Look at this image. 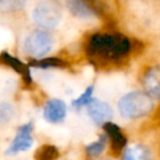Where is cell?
<instances>
[{
    "label": "cell",
    "instance_id": "obj_3",
    "mask_svg": "<svg viewBox=\"0 0 160 160\" xmlns=\"http://www.w3.org/2000/svg\"><path fill=\"white\" fill-rule=\"evenodd\" d=\"M33 20L45 30L55 29L62 21V8L56 0H40L33 10Z\"/></svg>",
    "mask_w": 160,
    "mask_h": 160
},
{
    "label": "cell",
    "instance_id": "obj_16",
    "mask_svg": "<svg viewBox=\"0 0 160 160\" xmlns=\"http://www.w3.org/2000/svg\"><path fill=\"white\" fill-rule=\"evenodd\" d=\"M93 91H94L93 86H89V87H87V89H86L82 93L80 94L79 98L72 100V102H71V107H72L76 111H79L81 108L87 107L88 103L91 101Z\"/></svg>",
    "mask_w": 160,
    "mask_h": 160
},
{
    "label": "cell",
    "instance_id": "obj_14",
    "mask_svg": "<svg viewBox=\"0 0 160 160\" xmlns=\"http://www.w3.org/2000/svg\"><path fill=\"white\" fill-rule=\"evenodd\" d=\"M108 140H109L108 135L104 134V135H101L100 138H99L97 142H93L88 145V146L86 147V153H87L88 157L91 158V159L98 158L99 156L103 152V150H104Z\"/></svg>",
    "mask_w": 160,
    "mask_h": 160
},
{
    "label": "cell",
    "instance_id": "obj_1",
    "mask_svg": "<svg viewBox=\"0 0 160 160\" xmlns=\"http://www.w3.org/2000/svg\"><path fill=\"white\" fill-rule=\"evenodd\" d=\"M132 43L120 33H94L86 43V54L94 66L113 62L126 57Z\"/></svg>",
    "mask_w": 160,
    "mask_h": 160
},
{
    "label": "cell",
    "instance_id": "obj_2",
    "mask_svg": "<svg viewBox=\"0 0 160 160\" xmlns=\"http://www.w3.org/2000/svg\"><path fill=\"white\" fill-rule=\"evenodd\" d=\"M153 99L146 91H131L118 103L120 114L126 120H137L148 115L153 110Z\"/></svg>",
    "mask_w": 160,
    "mask_h": 160
},
{
    "label": "cell",
    "instance_id": "obj_12",
    "mask_svg": "<svg viewBox=\"0 0 160 160\" xmlns=\"http://www.w3.org/2000/svg\"><path fill=\"white\" fill-rule=\"evenodd\" d=\"M122 160H151V153L144 145H131L124 149Z\"/></svg>",
    "mask_w": 160,
    "mask_h": 160
},
{
    "label": "cell",
    "instance_id": "obj_10",
    "mask_svg": "<svg viewBox=\"0 0 160 160\" xmlns=\"http://www.w3.org/2000/svg\"><path fill=\"white\" fill-rule=\"evenodd\" d=\"M0 60L5 65L9 66L10 68L13 69L16 72H18L21 76L24 82L31 83L32 82V76H31V69L29 65H25L24 62H21L19 58L12 56L8 52H2L0 54Z\"/></svg>",
    "mask_w": 160,
    "mask_h": 160
},
{
    "label": "cell",
    "instance_id": "obj_8",
    "mask_svg": "<svg viewBox=\"0 0 160 160\" xmlns=\"http://www.w3.org/2000/svg\"><path fill=\"white\" fill-rule=\"evenodd\" d=\"M145 91L153 99L160 101V65H156L145 72L142 78Z\"/></svg>",
    "mask_w": 160,
    "mask_h": 160
},
{
    "label": "cell",
    "instance_id": "obj_20",
    "mask_svg": "<svg viewBox=\"0 0 160 160\" xmlns=\"http://www.w3.org/2000/svg\"><path fill=\"white\" fill-rule=\"evenodd\" d=\"M104 160H110V159H104Z\"/></svg>",
    "mask_w": 160,
    "mask_h": 160
},
{
    "label": "cell",
    "instance_id": "obj_13",
    "mask_svg": "<svg viewBox=\"0 0 160 160\" xmlns=\"http://www.w3.org/2000/svg\"><path fill=\"white\" fill-rule=\"evenodd\" d=\"M29 66L36 67V68H65L67 64L62 59L57 57H48V58H40V59H33V62H30Z\"/></svg>",
    "mask_w": 160,
    "mask_h": 160
},
{
    "label": "cell",
    "instance_id": "obj_17",
    "mask_svg": "<svg viewBox=\"0 0 160 160\" xmlns=\"http://www.w3.org/2000/svg\"><path fill=\"white\" fill-rule=\"evenodd\" d=\"M0 5L6 11H19L27 5V0H1Z\"/></svg>",
    "mask_w": 160,
    "mask_h": 160
},
{
    "label": "cell",
    "instance_id": "obj_19",
    "mask_svg": "<svg viewBox=\"0 0 160 160\" xmlns=\"http://www.w3.org/2000/svg\"><path fill=\"white\" fill-rule=\"evenodd\" d=\"M88 3H89L90 6H91L92 8H93L94 10H96L97 12H98L99 8H100V2L101 0H86Z\"/></svg>",
    "mask_w": 160,
    "mask_h": 160
},
{
    "label": "cell",
    "instance_id": "obj_5",
    "mask_svg": "<svg viewBox=\"0 0 160 160\" xmlns=\"http://www.w3.org/2000/svg\"><path fill=\"white\" fill-rule=\"evenodd\" d=\"M32 132H33V124L31 122L21 125L6 153L9 156H14L19 152L29 150L33 145Z\"/></svg>",
    "mask_w": 160,
    "mask_h": 160
},
{
    "label": "cell",
    "instance_id": "obj_7",
    "mask_svg": "<svg viewBox=\"0 0 160 160\" xmlns=\"http://www.w3.org/2000/svg\"><path fill=\"white\" fill-rule=\"evenodd\" d=\"M67 114V105L60 99H51L46 102L43 111L44 118L52 124H59L65 120Z\"/></svg>",
    "mask_w": 160,
    "mask_h": 160
},
{
    "label": "cell",
    "instance_id": "obj_4",
    "mask_svg": "<svg viewBox=\"0 0 160 160\" xmlns=\"http://www.w3.org/2000/svg\"><path fill=\"white\" fill-rule=\"evenodd\" d=\"M54 41L52 35L44 30H35L25 38L23 43L24 53L34 59L44 58L53 48Z\"/></svg>",
    "mask_w": 160,
    "mask_h": 160
},
{
    "label": "cell",
    "instance_id": "obj_21",
    "mask_svg": "<svg viewBox=\"0 0 160 160\" xmlns=\"http://www.w3.org/2000/svg\"><path fill=\"white\" fill-rule=\"evenodd\" d=\"M0 1H1V0H0Z\"/></svg>",
    "mask_w": 160,
    "mask_h": 160
},
{
    "label": "cell",
    "instance_id": "obj_11",
    "mask_svg": "<svg viewBox=\"0 0 160 160\" xmlns=\"http://www.w3.org/2000/svg\"><path fill=\"white\" fill-rule=\"evenodd\" d=\"M67 7L71 14L80 19H90L97 14V11L86 0H67Z\"/></svg>",
    "mask_w": 160,
    "mask_h": 160
},
{
    "label": "cell",
    "instance_id": "obj_15",
    "mask_svg": "<svg viewBox=\"0 0 160 160\" xmlns=\"http://www.w3.org/2000/svg\"><path fill=\"white\" fill-rule=\"evenodd\" d=\"M59 156V151L53 145H43L36 150L35 160H56Z\"/></svg>",
    "mask_w": 160,
    "mask_h": 160
},
{
    "label": "cell",
    "instance_id": "obj_9",
    "mask_svg": "<svg viewBox=\"0 0 160 160\" xmlns=\"http://www.w3.org/2000/svg\"><path fill=\"white\" fill-rule=\"evenodd\" d=\"M103 128L105 131V134L108 135V138L111 140L112 151L115 155H118L122 151H124V149L126 148L127 139L125 137L124 133L122 132V129L112 122L104 124L103 125Z\"/></svg>",
    "mask_w": 160,
    "mask_h": 160
},
{
    "label": "cell",
    "instance_id": "obj_6",
    "mask_svg": "<svg viewBox=\"0 0 160 160\" xmlns=\"http://www.w3.org/2000/svg\"><path fill=\"white\" fill-rule=\"evenodd\" d=\"M88 115L90 116L94 124L103 126L107 123L111 122L113 118V110L108 102L101 101L99 99H91L87 107Z\"/></svg>",
    "mask_w": 160,
    "mask_h": 160
},
{
    "label": "cell",
    "instance_id": "obj_18",
    "mask_svg": "<svg viewBox=\"0 0 160 160\" xmlns=\"http://www.w3.org/2000/svg\"><path fill=\"white\" fill-rule=\"evenodd\" d=\"M13 110L7 103H2L0 104V122H6V121L10 120L12 116Z\"/></svg>",
    "mask_w": 160,
    "mask_h": 160
}]
</instances>
